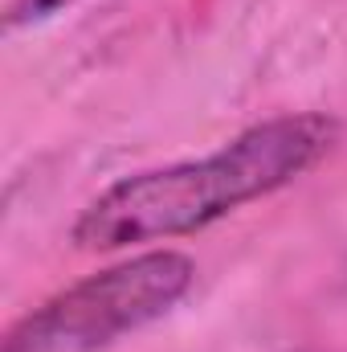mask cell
I'll return each mask as SVG.
<instances>
[{
    "label": "cell",
    "mask_w": 347,
    "mask_h": 352,
    "mask_svg": "<svg viewBox=\"0 0 347 352\" xmlns=\"http://www.w3.org/2000/svg\"><path fill=\"white\" fill-rule=\"evenodd\" d=\"M196 263L180 250H152L90 274L70 291L29 311L8 336L4 352H90L135 332L188 295Z\"/></svg>",
    "instance_id": "2"
},
{
    "label": "cell",
    "mask_w": 347,
    "mask_h": 352,
    "mask_svg": "<svg viewBox=\"0 0 347 352\" xmlns=\"http://www.w3.org/2000/svg\"><path fill=\"white\" fill-rule=\"evenodd\" d=\"M335 135L339 123L327 115H282L204 160L123 176L82 209L74 242L78 250H123L131 242L196 234L237 205L298 180L335 148Z\"/></svg>",
    "instance_id": "1"
},
{
    "label": "cell",
    "mask_w": 347,
    "mask_h": 352,
    "mask_svg": "<svg viewBox=\"0 0 347 352\" xmlns=\"http://www.w3.org/2000/svg\"><path fill=\"white\" fill-rule=\"evenodd\" d=\"M70 0H12L8 4V25H25V21H41L49 12H58Z\"/></svg>",
    "instance_id": "3"
}]
</instances>
